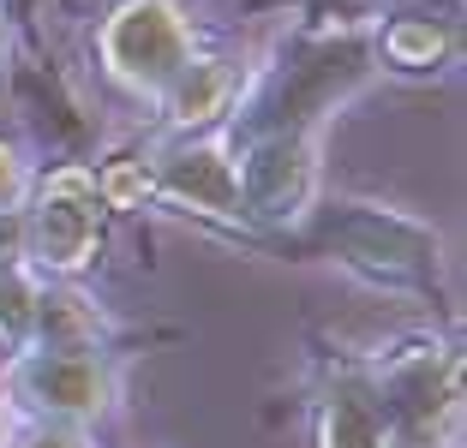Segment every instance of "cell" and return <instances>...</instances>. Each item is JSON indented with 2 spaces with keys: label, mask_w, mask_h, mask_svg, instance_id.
I'll list each match as a JSON object with an SVG mask.
<instances>
[{
  "label": "cell",
  "mask_w": 467,
  "mask_h": 448,
  "mask_svg": "<svg viewBox=\"0 0 467 448\" xmlns=\"http://www.w3.org/2000/svg\"><path fill=\"white\" fill-rule=\"evenodd\" d=\"M317 233L348 270L384 287H431L438 275V233L426 221L384 204H330L317 216Z\"/></svg>",
  "instance_id": "cell-1"
},
{
  "label": "cell",
  "mask_w": 467,
  "mask_h": 448,
  "mask_svg": "<svg viewBox=\"0 0 467 448\" xmlns=\"http://www.w3.org/2000/svg\"><path fill=\"white\" fill-rule=\"evenodd\" d=\"M102 221H109V204H102V191H97V174L90 168H55V174L30 191V209L18 221L25 270L78 275L84 263L97 258Z\"/></svg>",
  "instance_id": "cell-2"
},
{
  "label": "cell",
  "mask_w": 467,
  "mask_h": 448,
  "mask_svg": "<svg viewBox=\"0 0 467 448\" xmlns=\"http://www.w3.org/2000/svg\"><path fill=\"white\" fill-rule=\"evenodd\" d=\"M389 448H443L462 419V359L450 347H413L371 377Z\"/></svg>",
  "instance_id": "cell-3"
},
{
  "label": "cell",
  "mask_w": 467,
  "mask_h": 448,
  "mask_svg": "<svg viewBox=\"0 0 467 448\" xmlns=\"http://www.w3.org/2000/svg\"><path fill=\"white\" fill-rule=\"evenodd\" d=\"M6 394L30 419L90 424L109 412L114 377L90 347H25V353L6 359Z\"/></svg>",
  "instance_id": "cell-4"
},
{
  "label": "cell",
  "mask_w": 467,
  "mask_h": 448,
  "mask_svg": "<svg viewBox=\"0 0 467 448\" xmlns=\"http://www.w3.org/2000/svg\"><path fill=\"white\" fill-rule=\"evenodd\" d=\"M102 66L138 96H162L192 66V25L174 0H126L102 25Z\"/></svg>",
  "instance_id": "cell-5"
},
{
  "label": "cell",
  "mask_w": 467,
  "mask_h": 448,
  "mask_svg": "<svg viewBox=\"0 0 467 448\" xmlns=\"http://www.w3.org/2000/svg\"><path fill=\"white\" fill-rule=\"evenodd\" d=\"M234 179H240V221H264V228L300 221L317 198V144H312V132H300V126L258 132L240 149Z\"/></svg>",
  "instance_id": "cell-6"
},
{
  "label": "cell",
  "mask_w": 467,
  "mask_h": 448,
  "mask_svg": "<svg viewBox=\"0 0 467 448\" xmlns=\"http://www.w3.org/2000/svg\"><path fill=\"white\" fill-rule=\"evenodd\" d=\"M150 186L162 191L168 204L198 209V216H228L240 221V179H234V162L222 144H180L156 162Z\"/></svg>",
  "instance_id": "cell-7"
},
{
  "label": "cell",
  "mask_w": 467,
  "mask_h": 448,
  "mask_svg": "<svg viewBox=\"0 0 467 448\" xmlns=\"http://www.w3.org/2000/svg\"><path fill=\"white\" fill-rule=\"evenodd\" d=\"M317 448H389L371 377H342L317 412Z\"/></svg>",
  "instance_id": "cell-8"
},
{
  "label": "cell",
  "mask_w": 467,
  "mask_h": 448,
  "mask_svg": "<svg viewBox=\"0 0 467 448\" xmlns=\"http://www.w3.org/2000/svg\"><path fill=\"white\" fill-rule=\"evenodd\" d=\"M228 90H234V72L222 66V60H192L162 96H168V114H174L180 126H204L228 108Z\"/></svg>",
  "instance_id": "cell-9"
},
{
  "label": "cell",
  "mask_w": 467,
  "mask_h": 448,
  "mask_svg": "<svg viewBox=\"0 0 467 448\" xmlns=\"http://www.w3.org/2000/svg\"><path fill=\"white\" fill-rule=\"evenodd\" d=\"M42 311H36V287H30L25 258H0V359H13L30 347Z\"/></svg>",
  "instance_id": "cell-10"
},
{
  "label": "cell",
  "mask_w": 467,
  "mask_h": 448,
  "mask_svg": "<svg viewBox=\"0 0 467 448\" xmlns=\"http://www.w3.org/2000/svg\"><path fill=\"white\" fill-rule=\"evenodd\" d=\"M443 48H450V30L431 25V18H396V25L384 30V55H389V66L420 72V66H431Z\"/></svg>",
  "instance_id": "cell-11"
},
{
  "label": "cell",
  "mask_w": 467,
  "mask_h": 448,
  "mask_svg": "<svg viewBox=\"0 0 467 448\" xmlns=\"http://www.w3.org/2000/svg\"><path fill=\"white\" fill-rule=\"evenodd\" d=\"M13 448H90V436H84L78 424H48V419H36Z\"/></svg>",
  "instance_id": "cell-12"
},
{
  "label": "cell",
  "mask_w": 467,
  "mask_h": 448,
  "mask_svg": "<svg viewBox=\"0 0 467 448\" xmlns=\"http://www.w3.org/2000/svg\"><path fill=\"white\" fill-rule=\"evenodd\" d=\"M18 191H25V168H18V156L6 144H0V216L18 204Z\"/></svg>",
  "instance_id": "cell-13"
}]
</instances>
